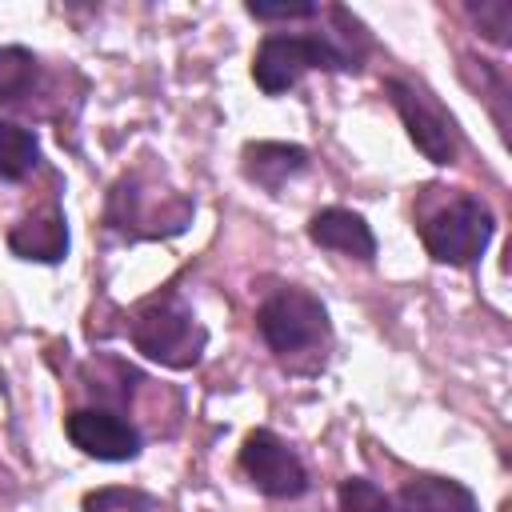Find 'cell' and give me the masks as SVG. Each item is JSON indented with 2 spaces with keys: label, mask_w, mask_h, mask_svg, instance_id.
Listing matches in <instances>:
<instances>
[{
  "label": "cell",
  "mask_w": 512,
  "mask_h": 512,
  "mask_svg": "<svg viewBox=\"0 0 512 512\" xmlns=\"http://www.w3.org/2000/svg\"><path fill=\"white\" fill-rule=\"evenodd\" d=\"M252 20H312L324 8L320 4H244Z\"/></svg>",
  "instance_id": "17"
},
{
  "label": "cell",
  "mask_w": 512,
  "mask_h": 512,
  "mask_svg": "<svg viewBox=\"0 0 512 512\" xmlns=\"http://www.w3.org/2000/svg\"><path fill=\"white\" fill-rule=\"evenodd\" d=\"M196 204L184 192L160 188L148 172H124L108 188L104 224L128 240H156V236H180L192 224Z\"/></svg>",
  "instance_id": "2"
},
{
  "label": "cell",
  "mask_w": 512,
  "mask_h": 512,
  "mask_svg": "<svg viewBox=\"0 0 512 512\" xmlns=\"http://www.w3.org/2000/svg\"><path fill=\"white\" fill-rule=\"evenodd\" d=\"M84 512H160V500L140 488H96L84 496Z\"/></svg>",
  "instance_id": "15"
},
{
  "label": "cell",
  "mask_w": 512,
  "mask_h": 512,
  "mask_svg": "<svg viewBox=\"0 0 512 512\" xmlns=\"http://www.w3.org/2000/svg\"><path fill=\"white\" fill-rule=\"evenodd\" d=\"M36 164H40V140H36V132L0 116V180L16 184V180L32 176Z\"/></svg>",
  "instance_id": "13"
},
{
  "label": "cell",
  "mask_w": 512,
  "mask_h": 512,
  "mask_svg": "<svg viewBox=\"0 0 512 512\" xmlns=\"http://www.w3.org/2000/svg\"><path fill=\"white\" fill-rule=\"evenodd\" d=\"M256 328H260L264 344L272 348V356H280V360L316 352L332 336L328 308L308 288H280V292H272L260 304V312H256Z\"/></svg>",
  "instance_id": "4"
},
{
  "label": "cell",
  "mask_w": 512,
  "mask_h": 512,
  "mask_svg": "<svg viewBox=\"0 0 512 512\" xmlns=\"http://www.w3.org/2000/svg\"><path fill=\"white\" fill-rule=\"evenodd\" d=\"M384 92H388V100H392V108H396L408 140L424 152V160H432V164H456V156H460L456 120L424 88H416L408 80H388Z\"/></svg>",
  "instance_id": "5"
},
{
  "label": "cell",
  "mask_w": 512,
  "mask_h": 512,
  "mask_svg": "<svg viewBox=\"0 0 512 512\" xmlns=\"http://www.w3.org/2000/svg\"><path fill=\"white\" fill-rule=\"evenodd\" d=\"M336 500H340V512H396L392 496H388L380 484H372L368 476H348V480H340Z\"/></svg>",
  "instance_id": "14"
},
{
  "label": "cell",
  "mask_w": 512,
  "mask_h": 512,
  "mask_svg": "<svg viewBox=\"0 0 512 512\" xmlns=\"http://www.w3.org/2000/svg\"><path fill=\"white\" fill-rule=\"evenodd\" d=\"M64 436L72 440V448H80L84 456L92 460H104V464H124V460H136L144 440L140 432L116 412V408H72L64 416Z\"/></svg>",
  "instance_id": "7"
},
{
  "label": "cell",
  "mask_w": 512,
  "mask_h": 512,
  "mask_svg": "<svg viewBox=\"0 0 512 512\" xmlns=\"http://www.w3.org/2000/svg\"><path fill=\"white\" fill-rule=\"evenodd\" d=\"M8 248L20 260H36V264H60L68 256V220L60 208L24 216L20 224L8 228Z\"/></svg>",
  "instance_id": "10"
},
{
  "label": "cell",
  "mask_w": 512,
  "mask_h": 512,
  "mask_svg": "<svg viewBox=\"0 0 512 512\" xmlns=\"http://www.w3.org/2000/svg\"><path fill=\"white\" fill-rule=\"evenodd\" d=\"M128 340L152 364L172 368V372H184V368H196L200 364V356L208 348V328L196 320L192 304L176 288H160V292L144 296L132 308Z\"/></svg>",
  "instance_id": "1"
},
{
  "label": "cell",
  "mask_w": 512,
  "mask_h": 512,
  "mask_svg": "<svg viewBox=\"0 0 512 512\" xmlns=\"http://www.w3.org/2000/svg\"><path fill=\"white\" fill-rule=\"evenodd\" d=\"M468 12H472V20L480 24V36L484 40H492V44H500V48H508L512 44V8L504 4V0H480V4H468Z\"/></svg>",
  "instance_id": "16"
},
{
  "label": "cell",
  "mask_w": 512,
  "mask_h": 512,
  "mask_svg": "<svg viewBox=\"0 0 512 512\" xmlns=\"http://www.w3.org/2000/svg\"><path fill=\"white\" fill-rule=\"evenodd\" d=\"M308 240L316 248H328V252H340L348 260H360V264H372L376 260V236L368 228V220L352 208H320L312 212L308 220Z\"/></svg>",
  "instance_id": "8"
},
{
  "label": "cell",
  "mask_w": 512,
  "mask_h": 512,
  "mask_svg": "<svg viewBox=\"0 0 512 512\" xmlns=\"http://www.w3.org/2000/svg\"><path fill=\"white\" fill-rule=\"evenodd\" d=\"M392 504H396V512H480L468 484H460L452 476H432V472L412 476Z\"/></svg>",
  "instance_id": "11"
},
{
  "label": "cell",
  "mask_w": 512,
  "mask_h": 512,
  "mask_svg": "<svg viewBox=\"0 0 512 512\" xmlns=\"http://www.w3.org/2000/svg\"><path fill=\"white\" fill-rule=\"evenodd\" d=\"M40 84V60L36 52L20 44H0V104H24Z\"/></svg>",
  "instance_id": "12"
},
{
  "label": "cell",
  "mask_w": 512,
  "mask_h": 512,
  "mask_svg": "<svg viewBox=\"0 0 512 512\" xmlns=\"http://www.w3.org/2000/svg\"><path fill=\"white\" fill-rule=\"evenodd\" d=\"M308 168V148L284 144V140H248L240 148V172L248 184L264 192H280L292 176Z\"/></svg>",
  "instance_id": "9"
},
{
  "label": "cell",
  "mask_w": 512,
  "mask_h": 512,
  "mask_svg": "<svg viewBox=\"0 0 512 512\" xmlns=\"http://www.w3.org/2000/svg\"><path fill=\"white\" fill-rule=\"evenodd\" d=\"M240 472L248 476V484L272 500H296L308 492V468L296 456V448L288 440H280L268 428H256L244 436L240 444Z\"/></svg>",
  "instance_id": "6"
},
{
  "label": "cell",
  "mask_w": 512,
  "mask_h": 512,
  "mask_svg": "<svg viewBox=\"0 0 512 512\" xmlns=\"http://www.w3.org/2000/svg\"><path fill=\"white\" fill-rule=\"evenodd\" d=\"M496 220L492 208L480 204L476 196H452L448 204L432 208L420 216V244L436 264L448 268H468L484 256V248L492 244Z\"/></svg>",
  "instance_id": "3"
}]
</instances>
